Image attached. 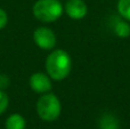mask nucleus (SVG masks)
Masks as SVG:
<instances>
[{"instance_id":"obj_8","label":"nucleus","mask_w":130,"mask_h":129,"mask_svg":"<svg viewBox=\"0 0 130 129\" xmlns=\"http://www.w3.org/2000/svg\"><path fill=\"white\" fill-rule=\"evenodd\" d=\"M118 127H119V120L113 114L105 113L99 119V128L101 129H115Z\"/></svg>"},{"instance_id":"obj_13","label":"nucleus","mask_w":130,"mask_h":129,"mask_svg":"<svg viewBox=\"0 0 130 129\" xmlns=\"http://www.w3.org/2000/svg\"><path fill=\"white\" fill-rule=\"evenodd\" d=\"M8 23V15L2 8H0V30H2Z\"/></svg>"},{"instance_id":"obj_9","label":"nucleus","mask_w":130,"mask_h":129,"mask_svg":"<svg viewBox=\"0 0 130 129\" xmlns=\"http://www.w3.org/2000/svg\"><path fill=\"white\" fill-rule=\"evenodd\" d=\"M114 32L120 38H128L130 36V25L127 21L119 20L114 24Z\"/></svg>"},{"instance_id":"obj_3","label":"nucleus","mask_w":130,"mask_h":129,"mask_svg":"<svg viewBox=\"0 0 130 129\" xmlns=\"http://www.w3.org/2000/svg\"><path fill=\"white\" fill-rule=\"evenodd\" d=\"M62 112V104L55 94L46 93L37 102V113L43 121L52 122L58 119Z\"/></svg>"},{"instance_id":"obj_5","label":"nucleus","mask_w":130,"mask_h":129,"mask_svg":"<svg viewBox=\"0 0 130 129\" xmlns=\"http://www.w3.org/2000/svg\"><path fill=\"white\" fill-rule=\"evenodd\" d=\"M29 84L31 89L37 94H46L49 93L53 88L52 78L47 73L36 72L30 77Z\"/></svg>"},{"instance_id":"obj_6","label":"nucleus","mask_w":130,"mask_h":129,"mask_svg":"<svg viewBox=\"0 0 130 129\" xmlns=\"http://www.w3.org/2000/svg\"><path fill=\"white\" fill-rule=\"evenodd\" d=\"M64 11L73 20H81L87 15V5L83 0H67L64 6Z\"/></svg>"},{"instance_id":"obj_7","label":"nucleus","mask_w":130,"mask_h":129,"mask_svg":"<svg viewBox=\"0 0 130 129\" xmlns=\"http://www.w3.org/2000/svg\"><path fill=\"white\" fill-rule=\"evenodd\" d=\"M5 127H6V129H25V127H26V120L21 114L14 113L7 118Z\"/></svg>"},{"instance_id":"obj_4","label":"nucleus","mask_w":130,"mask_h":129,"mask_svg":"<svg viewBox=\"0 0 130 129\" xmlns=\"http://www.w3.org/2000/svg\"><path fill=\"white\" fill-rule=\"evenodd\" d=\"M33 40L39 48L43 50H52L56 46V36L49 27L41 26L33 32Z\"/></svg>"},{"instance_id":"obj_1","label":"nucleus","mask_w":130,"mask_h":129,"mask_svg":"<svg viewBox=\"0 0 130 129\" xmlns=\"http://www.w3.org/2000/svg\"><path fill=\"white\" fill-rule=\"evenodd\" d=\"M72 59L63 49H55L46 58V71L53 80L61 81L70 74Z\"/></svg>"},{"instance_id":"obj_14","label":"nucleus","mask_w":130,"mask_h":129,"mask_svg":"<svg viewBox=\"0 0 130 129\" xmlns=\"http://www.w3.org/2000/svg\"><path fill=\"white\" fill-rule=\"evenodd\" d=\"M115 129H120V128H119V127H118V128H115Z\"/></svg>"},{"instance_id":"obj_2","label":"nucleus","mask_w":130,"mask_h":129,"mask_svg":"<svg viewBox=\"0 0 130 129\" xmlns=\"http://www.w3.org/2000/svg\"><path fill=\"white\" fill-rule=\"evenodd\" d=\"M64 11L59 0H37L32 7V13L37 20L45 23H52L58 20Z\"/></svg>"},{"instance_id":"obj_12","label":"nucleus","mask_w":130,"mask_h":129,"mask_svg":"<svg viewBox=\"0 0 130 129\" xmlns=\"http://www.w3.org/2000/svg\"><path fill=\"white\" fill-rule=\"evenodd\" d=\"M10 85V79L7 74L0 73V90H6Z\"/></svg>"},{"instance_id":"obj_10","label":"nucleus","mask_w":130,"mask_h":129,"mask_svg":"<svg viewBox=\"0 0 130 129\" xmlns=\"http://www.w3.org/2000/svg\"><path fill=\"white\" fill-rule=\"evenodd\" d=\"M118 11L122 18L130 22V0H119L118 1Z\"/></svg>"},{"instance_id":"obj_11","label":"nucleus","mask_w":130,"mask_h":129,"mask_svg":"<svg viewBox=\"0 0 130 129\" xmlns=\"http://www.w3.org/2000/svg\"><path fill=\"white\" fill-rule=\"evenodd\" d=\"M9 105V97L5 90H0V114H2L7 110Z\"/></svg>"}]
</instances>
